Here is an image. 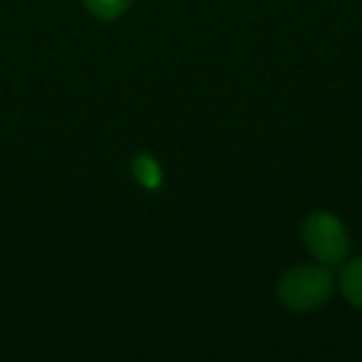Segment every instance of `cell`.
Segmentation results:
<instances>
[{"instance_id": "cell-1", "label": "cell", "mask_w": 362, "mask_h": 362, "mask_svg": "<svg viewBox=\"0 0 362 362\" xmlns=\"http://www.w3.org/2000/svg\"><path fill=\"white\" fill-rule=\"evenodd\" d=\"M332 273L317 263H303L283 273L278 281V300L293 313H313L322 308L332 296Z\"/></svg>"}, {"instance_id": "cell-2", "label": "cell", "mask_w": 362, "mask_h": 362, "mask_svg": "<svg viewBox=\"0 0 362 362\" xmlns=\"http://www.w3.org/2000/svg\"><path fill=\"white\" fill-rule=\"evenodd\" d=\"M300 241L305 251L322 266H337L350 253V233L345 223L327 211H315L303 221Z\"/></svg>"}, {"instance_id": "cell-3", "label": "cell", "mask_w": 362, "mask_h": 362, "mask_svg": "<svg viewBox=\"0 0 362 362\" xmlns=\"http://www.w3.org/2000/svg\"><path fill=\"white\" fill-rule=\"evenodd\" d=\"M340 291L350 305L362 310V258L350 261L340 273Z\"/></svg>"}, {"instance_id": "cell-4", "label": "cell", "mask_w": 362, "mask_h": 362, "mask_svg": "<svg viewBox=\"0 0 362 362\" xmlns=\"http://www.w3.org/2000/svg\"><path fill=\"white\" fill-rule=\"evenodd\" d=\"M132 171H134V179L139 181L141 187L156 192L161 187V166L156 164L154 156L149 154H136L132 159Z\"/></svg>"}, {"instance_id": "cell-5", "label": "cell", "mask_w": 362, "mask_h": 362, "mask_svg": "<svg viewBox=\"0 0 362 362\" xmlns=\"http://www.w3.org/2000/svg\"><path fill=\"white\" fill-rule=\"evenodd\" d=\"M85 3V11L90 13L97 21H117L129 11L132 0H82Z\"/></svg>"}]
</instances>
